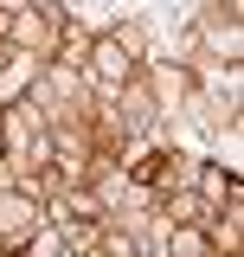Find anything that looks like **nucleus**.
Listing matches in <instances>:
<instances>
[{
  "label": "nucleus",
  "mask_w": 244,
  "mask_h": 257,
  "mask_svg": "<svg viewBox=\"0 0 244 257\" xmlns=\"http://www.w3.org/2000/svg\"><path fill=\"white\" fill-rule=\"evenodd\" d=\"M84 77H90L96 90H129L135 84V45L116 39V32H96L90 45H84Z\"/></svg>",
  "instance_id": "f257e3e1"
},
{
  "label": "nucleus",
  "mask_w": 244,
  "mask_h": 257,
  "mask_svg": "<svg viewBox=\"0 0 244 257\" xmlns=\"http://www.w3.org/2000/svg\"><path fill=\"white\" fill-rule=\"evenodd\" d=\"M45 225V199L20 187H0V251H26V238Z\"/></svg>",
  "instance_id": "f03ea898"
},
{
  "label": "nucleus",
  "mask_w": 244,
  "mask_h": 257,
  "mask_svg": "<svg viewBox=\"0 0 244 257\" xmlns=\"http://www.w3.org/2000/svg\"><path fill=\"white\" fill-rule=\"evenodd\" d=\"M58 219H84V225H103V199L90 187H58V206H52Z\"/></svg>",
  "instance_id": "7ed1b4c3"
},
{
  "label": "nucleus",
  "mask_w": 244,
  "mask_h": 257,
  "mask_svg": "<svg viewBox=\"0 0 244 257\" xmlns=\"http://www.w3.org/2000/svg\"><path fill=\"white\" fill-rule=\"evenodd\" d=\"M161 238H167V257H206V251H212L199 225H167Z\"/></svg>",
  "instance_id": "20e7f679"
},
{
  "label": "nucleus",
  "mask_w": 244,
  "mask_h": 257,
  "mask_svg": "<svg viewBox=\"0 0 244 257\" xmlns=\"http://www.w3.org/2000/svg\"><path fill=\"white\" fill-rule=\"evenodd\" d=\"M193 193H199V199H231V193H238V180H231L225 167H212V161H206V167L193 174Z\"/></svg>",
  "instance_id": "39448f33"
},
{
  "label": "nucleus",
  "mask_w": 244,
  "mask_h": 257,
  "mask_svg": "<svg viewBox=\"0 0 244 257\" xmlns=\"http://www.w3.org/2000/svg\"><path fill=\"white\" fill-rule=\"evenodd\" d=\"M206 39H212V52H225V58L238 64V26H231V20H225V26H212Z\"/></svg>",
  "instance_id": "423d86ee"
},
{
  "label": "nucleus",
  "mask_w": 244,
  "mask_h": 257,
  "mask_svg": "<svg viewBox=\"0 0 244 257\" xmlns=\"http://www.w3.org/2000/svg\"><path fill=\"white\" fill-rule=\"evenodd\" d=\"M103 251H109V257H135V251H142V244H135L129 231H109V238H103Z\"/></svg>",
  "instance_id": "0eeeda50"
},
{
  "label": "nucleus",
  "mask_w": 244,
  "mask_h": 257,
  "mask_svg": "<svg viewBox=\"0 0 244 257\" xmlns=\"http://www.w3.org/2000/svg\"><path fill=\"white\" fill-rule=\"evenodd\" d=\"M0 257H26V251H0Z\"/></svg>",
  "instance_id": "6e6552de"
},
{
  "label": "nucleus",
  "mask_w": 244,
  "mask_h": 257,
  "mask_svg": "<svg viewBox=\"0 0 244 257\" xmlns=\"http://www.w3.org/2000/svg\"><path fill=\"white\" fill-rule=\"evenodd\" d=\"M64 257H90V251H64Z\"/></svg>",
  "instance_id": "1a4fd4ad"
},
{
  "label": "nucleus",
  "mask_w": 244,
  "mask_h": 257,
  "mask_svg": "<svg viewBox=\"0 0 244 257\" xmlns=\"http://www.w3.org/2000/svg\"><path fill=\"white\" fill-rule=\"evenodd\" d=\"M0 167H7V155H0Z\"/></svg>",
  "instance_id": "9d476101"
},
{
  "label": "nucleus",
  "mask_w": 244,
  "mask_h": 257,
  "mask_svg": "<svg viewBox=\"0 0 244 257\" xmlns=\"http://www.w3.org/2000/svg\"><path fill=\"white\" fill-rule=\"evenodd\" d=\"M135 257H142V251H135Z\"/></svg>",
  "instance_id": "9b49d317"
}]
</instances>
